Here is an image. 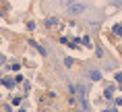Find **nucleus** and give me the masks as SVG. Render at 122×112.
I'll return each mask as SVG.
<instances>
[{"label":"nucleus","instance_id":"obj_1","mask_svg":"<svg viewBox=\"0 0 122 112\" xmlns=\"http://www.w3.org/2000/svg\"><path fill=\"white\" fill-rule=\"evenodd\" d=\"M89 77H91L93 81H99V79H102V73H99V71H91V73H89Z\"/></svg>","mask_w":122,"mask_h":112},{"label":"nucleus","instance_id":"obj_4","mask_svg":"<svg viewBox=\"0 0 122 112\" xmlns=\"http://www.w3.org/2000/svg\"><path fill=\"white\" fill-rule=\"evenodd\" d=\"M81 44H83V46H91V40H89V37H87V35H85L83 40H81Z\"/></svg>","mask_w":122,"mask_h":112},{"label":"nucleus","instance_id":"obj_5","mask_svg":"<svg viewBox=\"0 0 122 112\" xmlns=\"http://www.w3.org/2000/svg\"><path fill=\"white\" fill-rule=\"evenodd\" d=\"M114 33H118V35H122V25H116V27H114Z\"/></svg>","mask_w":122,"mask_h":112},{"label":"nucleus","instance_id":"obj_2","mask_svg":"<svg viewBox=\"0 0 122 112\" xmlns=\"http://www.w3.org/2000/svg\"><path fill=\"white\" fill-rule=\"evenodd\" d=\"M46 25H48V27H54V25H58V19H56V17H50V19L46 21Z\"/></svg>","mask_w":122,"mask_h":112},{"label":"nucleus","instance_id":"obj_9","mask_svg":"<svg viewBox=\"0 0 122 112\" xmlns=\"http://www.w3.org/2000/svg\"><path fill=\"white\" fill-rule=\"evenodd\" d=\"M108 112H114V110H108Z\"/></svg>","mask_w":122,"mask_h":112},{"label":"nucleus","instance_id":"obj_7","mask_svg":"<svg viewBox=\"0 0 122 112\" xmlns=\"http://www.w3.org/2000/svg\"><path fill=\"white\" fill-rule=\"evenodd\" d=\"M114 6H122V0H114Z\"/></svg>","mask_w":122,"mask_h":112},{"label":"nucleus","instance_id":"obj_3","mask_svg":"<svg viewBox=\"0 0 122 112\" xmlns=\"http://www.w3.org/2000/svg\"><path fill=\"white\" fill-rule=\"evenodd\" d=\"M13 85H15V81H13V79H4V87L13 89Z\"/></svg>","mask_w":122,"mask_h":112},{"label":"nucleus","instance_id":"obj_8","mask_svg":"<svg viewBox=\"0 0 122 112\" xmlns=\"http://www.w3.org/2000/svg\"><path fill=\"white\" fill-rule=\"evenodd\" d=\"M116 79H118V81L122 83V73H118V75H116Z\"/></svg>","mask_w":122,"mask_h":112},{"label":"nucleus","instance_id":"obj_6","mask_svg":"<svg viewBox=\"0 0 122 112\" xmlns=\"http://www.w3.org/2000/svg\"><path fill=\"white\" fill-rule=\"evenodd\" d=\"M4 62H6V56H4V54H0V64H4Z\"/></svg>","mask_w":122,"mask_h":112}]
</instances>
